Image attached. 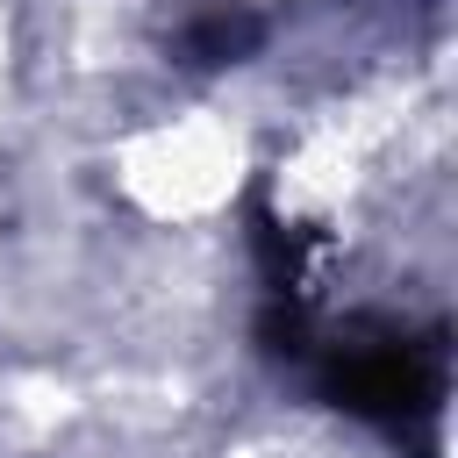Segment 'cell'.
<instances>
[{
    "mask_svg": "<svg viewBox=\"0 0 458 458\" xmlns=\"http://www.w3.org/2000/svg\"><path fill=\"white\" fill-rule=\"evenodd\" d=\"M258 172L250 122L222 100H172L107 136V186L114 200L157 236L215 229Z\"/></svg>",
    "mask_w": 458,
    "mask_h": 458,
    "instance_id": "1",
    "label": "cell"
},
{
    "mask_svg": "<svg viewBox=\"0 0 458 458\" xmlns=\"http://www.w3.org/2000/svg\"><path fill=\"white\" fill-rule=\"evenodd\" d=\"M7 43H14V29H7V0H0V72H7Z\"/></svg>",
    "mask_w": 458,
    "mask_h": 458,
    "instance_id": "2",
    "label": "cell"
}]
</instances>
